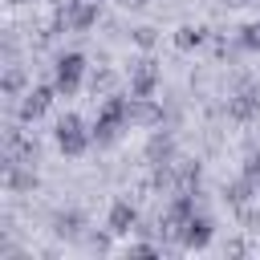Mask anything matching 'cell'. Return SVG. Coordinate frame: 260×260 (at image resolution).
<instances>
[{
    "instance_id": "cell-1",
    "label": "cell",
    "mask_w": 260,
    "mask_h": 260,
    "mask_svg": "<svg viewBox=\"0 0 260 260\" xmlns=\"http://www.w3.org/2000/svg\"><path fill=\"white\" fill-rule=\"evenodd\" d=\"M57 142H61V150H65V154H81V150H85V142H89V134L81 130V118L65 114V118L57 122Z\"/></svg>"
},
{
    "instance_id": "cell-2",
    "label": "cell",
    "mask_w": 260,
    "mask_h": 260,
    "mask_svg": "<svg viewBox=\"0 0 260 260\" xmlns=\"http://www.w3.org/2000/svg\"><path fill=\"white\" fill-rule=\"evenodd\" d=\"M81 69H85L81 53H69V57H61V61H57V89H61V93H73V89H77V77H81Z\"/></svg>"
},
{
    "instance_id": "cell-3",
    "label": "cell",
    "mask_w": 260,
    "mask_h": 260,
    "mask_svg": "<svg viewBox=\"0 0 260 260\" xmlns=\"http://www.w3.org/2000/svg\"><path fill=\"white\" fill-rule=\"evenodd\" d=\"M65 20L73 28H89L98 20V0H69L65 4Z\"/></svg>"
},
{
    "instance_id": "cell-4",
    "label": "cell",
    "mask_w": 260,
    "mask_h": 260,
    "mask_svg": "<svg viewBox=\"0 0 260 260\" xmlns=\"http://www.w3.org/2000/svg\"><path fill=\"white\" fill-rule=\"evenodd\" d=\"M207 240H211V219L191 215V219L183 223V244H187V248H203Z\"/></svg>"
},
{
    "instance_id": "cell-5",
    "label": "cell",
    "mask_w": 260,
    "mask_h": 260,
    "mask_svg": "<svg viewBox=\"0 0 260 260\" xmlns=\"http://www.w3.org/2000/svg\"><path fill=\"white\" fill-rule=\"evenodd\" d=\"M53 102V89L49 85H37L28 98H24V106H20V118H37V114H45V106Z\"/></svg>"
},
{
    "instance_id": "cell-6",
    "label": "cell",
    "mask_w": 260,
    "mask_h": 260,
    "mask_svg": "<svg viewBox=\"0 0 260 260\" xmlns=\"http://www.w3.org/2000/svg\"><path fill=\"white\" fill-rule=\"evenodd\" d=\"M130 228H134V207L122 199V203H114V207H110V232H118V236H122V232H130Z\"/></svg>"
},
{
    "instance_id": "cell-7",
    "label": "cell",
    "mask_w": 260,
    "mask_h": 260,
    "mask_svg": "<svg viewBox=\"0 0 260 260\" xmlns=\"http://www.w3.org/2000/svg\"><path fill=\"white\" fill-rule=\"evenodd\" d=\"M8 187H12V191H32V187H37V175L12 167V171H8Z\"/></svg>"
},
{
    "instance_id": "cell-8",
    "label": "cell",
    "mask_w": 260,
    "mask_h": 260,
    "mask_svg": "<svg viewBox=\"0 0 260 260\" xmlns=\"http://www.w3.org/2000/svg\"><path fill=\"white\" fill-rule=\"evenodd\" d=\"M199 41H203V32H199V28H179V37H175V45H179V49H191V45H199Z\"/></svg>"
},
{
    "instance_id": "cell-9",
    "label": "cell",
    "mask_w": 260,
    "mask_h": 260,
    "mask_svg": "<svg viewBox=\"0 0 260 260\" xmlns=\"http://www.w3.org/2000/svg\"><path fill=\"white\" fill-rule=\"evenodd\" d=\"M248 195H252V183H248V179L236 183V187H228V199H232V203H248Z\"/></svg>"
},
{
    "instance_id": "cell-10",
    "label": "cell",
    "mask_w": 260,
    "mask_h": 260,
    "mask_svg": "<svg viewBox=\"0 0 260 260\" xmlns=\"http://www.w3.org/2000/svg\"><path fill=\"white\" fill-rule=\"evenodd\" d=\"M77 223H81L77 215H61L57 219V236H77Z\"/></svg>"
},
{
    "instance_id": "cell-11",
    "label": "cell",
    "mask_w": 260,
    "mask_h": 260,
    "mask_svg": "<svg viewBox=\"0 0 260 260\" xmlns=\"http://www.w3.org/2000/svg\"><path fill=\"white\" fill-rule=\"evenodd\" d=\"M244 45H248V49L260 45V24H248V28H244Z\"/></svg>"
},
{
    "instance_id": "cell-12",
    "label": "cell",
    "mask_w": 260,
    "mask_h": 260,
    "mask_svg": "<svg viewBox=\"0 0 260 260\" xmlns=\"http://www.w3.org/2000/svg\"><path fill=\"white\" fill-rule=\"evenodd\" d=\"M138 45H154V28H138Z\"/></svg>"
},
{
    "instance_id": "cell-13",
    "label": "cell",
    "mask_w": 260,
    "mask_h": 260,
    "mask_svg": "<svg viewBox=\"0 0 260 260\" xmlns=\"http://www.w3.org/2000/svg\"><path fill=\"white\" fill-rule=\"evenodd\" d=\"M130 4H146V0H130Z\"/></svg>"
},
{
    "instance_id": "cell-14",
    "label": "cell",
    "mask_w": 260,
    "mask_h": 260,
    "mask_svg": "<svg viewBox=\"0 0 260 260\" xmlns=\"http://www.w3.org/2000/svg\"><path fill=\"white\" fill-rule=\"evenodd\" d=\"M232 4H248V0H232Z\"/></svg>"
}]
</instances>
